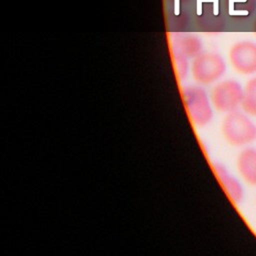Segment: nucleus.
Instances as JSON below:
<instances>
[{
	"mask_svg": "<svg viewBox=\"0 0 256 256\" xmlns=\"http://www.w3.org/2000/svg\"><path fill=\"white\" fill-rule=\"evenodd\" d=\"M244 89L235 80L228 79L217 83L210 94L213 106L220 112H232L241 105Z\"/></svg>",
	"mask_w": 256,
	"mask_h": 256,
	"instance_id": "nucleus-4",
	"label": "nucleus"
},
{
	"mask_svg": "<svg viewBox=\"0 0 256 256\" xmlns=\"http://www.w3.org/2000/svg\"><path fill=\"white\" fill-rule=\"evenodd\" d=\"M237 168L242 178L252 186H256V149L246 148L237 157Z\"/></svg>",
	"mask_w": 256,
	"mask_h": 256,
	"instance_id": "nucleus-6",
	"label": "nucleus"
},
{
	"mask_svg": "<svg viewBox=\"0 0 256 256\" xmlns=\"http://www.w3.org/2000/svg\"><path fill=\"white\" fill-rule=\"evenodd\" d=\"M241 107L246 114L256 116V77L246 83Z\"/></svg>",
	"mask_w": 256,
	"mask_h": 256,
	"instance_id": "nucleus-9",
	"label": "nucleus"
},
{
	"mask_svg": "<svg viewBox=\"0 0 256 256\" xmlns=\"http://www.w3.org/2000/svg\"><path fill=\"white\" fill-rule=\"evenodd\" d=\"M255 9V0H229V13L234 17H249Z\"/></svg>",
	"mask_w": 256,
	"mask_h": 256,
	"instance_id": "nucleus-10",
	"label": "nucleus"
},
{
	"mask_svg": "<svg viewBox=\"0 0 256 256\" xmlns=\"http://www.w3.org/2000/svg\"><path fill=\"white\" fill-rule=\"evenodd\" d=\"M173 59H174V64H175V70L177 72V76L181 79L183 78L188 70V63H187V58L177 54L173 53Z\"/></svg>",
	"mask_w": 256,
	"mask_h": 256,
	"instance_id": "nucleus-11",
	"label": "nucleus"
},
{
	"mask_svg": "<svg viewBox=\"0 0 256 256\" xmlns=\"http://www.w3.org/2000/svg\"><path fill=\"white\" fill-rule=\"evenodd\" d=\"M202 52L200 38L193 34H182L173 40V53H177L187 59H193Z\"/></svg>",
	"mask_w": 256,
	"mask_h": 256,
	"instance_id": "nucleus-7",
	"label": "nucleus"
},
{
	"mask_svg": "<svg viewBox=\"0 0 256 256\" xmlns=\"http://www.w3.org/2000/svg\"><path fill=\"white\" fill-rule=\"evenodd\" d=\"M229 61L240 74L256 73V43L250 40L234 43L229 50Z\"/></svg>",
	"mask_w": 256,
	"mask_h": 256,
	"instance_id": "nucleus-5",
	"label": "nucleus"
},
{
	"mask_svg": "<svg viewBox=\"0 0 256 256\" xmlns=\"http://www.w3.org/2000/svg\"><path fill=\"white\" fill-rule=\"evenodd\" d=\"M253 32H254V34H255V36H256V19H255L254 24H253Z\"/></svg>",
	"mask_w": 256,
	"mask_h": 256,
	"instance_id": "nucleus-12",
	"label": "nucleus"
},
{
	"mask_svg": "<svg viewBox=\"0 0 256 256\" xmlns=\"http://www.w3.org/2000/svg\"><path fill=\"white\" fill-rule=\"evenodd\" d=\"M222 134L233 146H244L256 140V125L242 112L234 110L224 117Z\"/></svg>",
	"mask_w": 256,
	"mask_h": 256,
	"instance_id": "nucleus-1",
	"label": "nucleus"
},
{
	"mask_svg": "<svg viewBox=\"0 0 256 256\" xmlns=\"http://www.w3.org/2000/svg\"><path fill=\"white\" fill-rule=\"evenodd\" d=\"M191 74L193 79L203 85L219 80L226 71L222 56L216 52H201L192 59Z\"/></svg>",
	"mask_w": 256,
	"mask_h": 256,
	"instance_id": "nucleus-2",
	"label": "nucleus"
},
{
	"mask_svg": "<svg viewBox=\"0 0 256 256\" xmlns=\"http://www.w3.org/2000/svg\"><path fill=\"white\" fill-rule=\"evenodd\" d=\"M182 98L191 122L197 126L208 124L213 117L210 99L199 86H187L182 90Z\"/></svg>",
	"mask_w": 256,
	"mask_h": 256,
	"instance_id": "nucleus-3",
	"label": "nucleus"
},
{
	"mask_svg": "<svg viewBox=\"0 0 256 256\" xmlns=\"http://www.w3.org/2000/svg\"><path fill=\"white\" fill-rule=\"evenodd\" d=\"M214 171L230 199L234 203L241 202L244 191L240 182L235 177H233L221 164H214Z\"/></svg>",
	"mask_w": 256,
	"mask_h": 256,
	"instance_id": "nucleus-8",
	"label": "nucleus"
}]
</instances>
